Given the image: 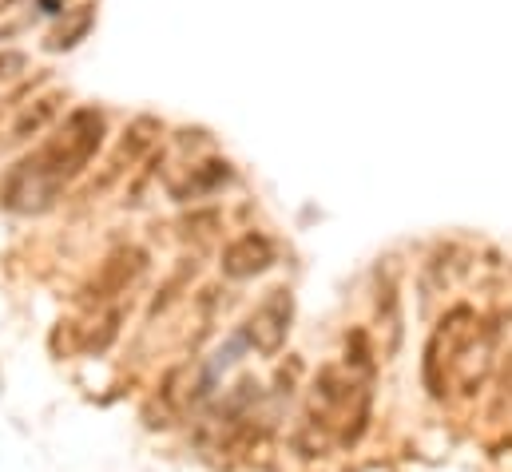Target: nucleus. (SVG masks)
<instances>
[{
    "label": "nucleus",
    "instance_id": "nucleus-1",
    "mask_svg": "<svg viewBox=\"0 0 512 472\" xmlns=\"http://www.w3.org/2000/svg\"><path fill=\"white\" fill-rule=\"evenodd\" d=\"M108 123L100 108H72L68 119L16 167H8L0 183V203L16 215H44L56 207L64 187L96 159Z\"/></svg>",
    "mask_w": 512,
    "mask_h": 472
},
{
    "label": "nucleus",
    "instance_id": "nucleus-2",
    "mask_svg": "<svg viewBox=\"0 0 512 472\" xmlns=\"http://www.w3.org/2000/svg\"><path fill=\"white\" fill-rule=\"evenodd\" d=\"M481 326H485V322L477 318L473 306H453V310L441 318V326L433 330V338H429V346H425V385H429L433 397H445V393H449V369H453V361L461 357V350L477 338Z\"/></svg>",
    "mask_w": 512,
    "mask_h": 472
},
{
    "label": "nucleus",
    "instance_id": "nucleus-3",
    "mask_svg": "<svg viewBox=\"0 0 512 472\" xmlns=\"http://www.w3.org/2000/svg\"><path fill=\"white\" fill-rule=\"evenodd\" d=\"M290 322H294V294L286 286H274L255 306V314L247 318L243 338H247V346L255 354L274 357L286 346V338H290Z\"/></svg>",
    "mask_w": 512,
    "mask_h": 472
},
{
    "label": "nucleus",
    "instance_id": "nucleus-4",
    "mask_svg": "<svg viewBox=\"0 0 512 472\" xmlns=\"http://www.w3.org/2000/svg\"><path fill=\"white\" fill-rule=\"evenodd\" d=\"M147 270V254L139 250V246H120V250H112L104 262H100V270L92 274V282L80 290V306H108V302H116L120 294H128V286H135V278Z\"/></svg>",
    "mask_w": 512,
    "mask_h": 472
},
{
    "label": "nucleus",
    "instance_id": "nucleus-5",
    "mask_svg": "<svg viewBox=\"0 0 512 472\" xmlns=\"http://www.w3.org/2000/svg\"><path fill=\"white\" fill-rule=\"evenodd\" d=\"M274 258H278V250H274V242L266 235H258V231H247V235H239L235 242H227V250H223V274L227 278H235V282H247V278H258V274H266L270 266H274Z\"/></svg>",
    "mask_w": 512,
    "mask_h": 472
},
{
    "label": "nucleus",
    "instance_id": "nucleus-6",
    "mask_svg": "<svg viewBox=\"0 0 512 472\" xmlns=\"http://www.w3.org/2000/svg\"><path fill=\"white\" fill-rule=\"evenodd\" d=\"M163 131V123L155 116H139L128 123V131H124V139H120V147H116V155H112V163H108V179H116V175H124L135 159H143L151 147H155V135Z\"/></svg>",
    "mask_w": 512,
    "mask_h": 472
},
{
    "label": "nucleus",
    "instance_id": "nucleus-7",
    "mask_svg": "<svg viewBox=\"0 0 512 472\" xmlns=\"http://www.w3.org/2000/svg\"><path fill=\"white\" fill-rule=\"evenodd\" d=\"M60 108H64V96L60 92H44L32 104H24L16 112V119H12V127H8V143H28L32 135L48 131L56 123V116H60Z\"/></svg>",
    "mask_w": 512,
    "mask_h": 472
},
{
    "label": "nucleus",
    "instance_id": "nucleus-8",
    "mask_svg": "<svg viewBox=\"0 0 512 472\" xmlns=\"http://www.w3.org/2000/svg\"><path fill=\"white\" fill-rule=\"evenodd\" d=\"M227 179H231V163H223V159H211V163H199V167H191L183 183H171V195H175L179 203H187V199H203V195L219 191Z\"/></svg>",
    "mask_w": 512,
    "mask_h": 472
},
{
    "label": "nucleus",
    "instance_id": "nucleus-9",
    "mask_svg": "<svg viewBox=\"0 0 512 472\" xmlns=\"http://www.w3.org/2000/svg\"><path fill=\"white\" fill-rule=\"evenodd\" d=\"M92 24H96V8H88V4H80V8H72V12H64V20L48 32V40H44V48L48 52H68V48H76L88 32H92Z\"/></svg>",
    "mask_w": 512,
    "mask_h": 472
},
{
    "label": "nucleus",
    "instance_id": "nucleus-10",
    "mask_svg": "<svg viewBox=\"0 0 512 472\" xmlns=\"http://www.w3.org/2000/svg\"><path fill=\"white\" fill-rule=\"evenodd\" d=\"M120 326H124V310L120 306H112L108 314H100L96 322H92V330L84 334V350L88 354H104L116 338H120Z\"/></svg>",
    "mask_w": 512,
    "mask_h": 472
},
{
    "label": "nucleus",
    "instance_id": "nucleus-11",
    "mask_svg": "<svg viewBox=\"0 0 512 472\" xmlns=\"http://www.w3.org/2000/svg\"><path fill=\"white\" fill-rule=\"evenodd\" d=\"M24 68H28V56L24 52H0V84L16 80Z\"/></svg>",
    "mask_w": 512,
    "mask_h": 472
},
{
    "label": "nucleus",
    "instance_id": "nucleus-12",
    "mask_svg": "<svg viewBox=\"0 0 512 472\" xmlns=\"http://www.w3.org/2000/svg\"><path fill=\"white\" fill-rule=\"evenodd\" d=\"M12 4H16V0H0V12H8V8H12Z\"/></svg>",
    "mask_w": 512,
    "mask_h": 472
}]
</instances>
